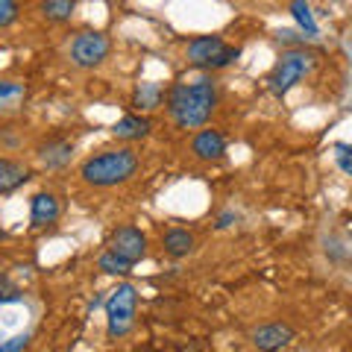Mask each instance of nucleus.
I'll return each instance as SVG.
<instances>
[{"mask_svg":"<svg viewBox=\"0 0 352 352\" xmlns=\"http://www.w3.org/2000/svg\"><path fill=\"white\" fill-rule=\"evenodd\" d=\"M168 112L176 120V126L182 129H197L212 118L214 106H217V85L212 76H200L188 82H176L168 91Z\"/></svg>","mask_w":352,"mask_h":352,"instance_id":"obj_1","label":"nucleus"},{"mask_svg":"<svg viewBox=\"0 0 352 352\" xmlns=\"http://www.w3.org/2000/svg\"><path fill=\"white\" fill-rule=\"evenodd\" d=\"M138 164L141 159L132 147L103 150L80 164V176L91 188H115V185H124L138 173Z\"/></svg>","mask_w":352,"mask_h":352,"instance_id":"obj_2","label":"nucleus"},{"mask_svg":"<svg viewBox=\"0 0 352 352\" xmlns=\"http://www.w3.org/2000/svg\"><path fill=\"white\" fill-rule=\"evenodd\" d=\"M314 65H317V56H314L311 50H305V47L285 50L282 56H279V62L273 65V71L267 74L270 94L273 97H285L296 82H302L305 76L314 71Z\"/></svg>","mask_w":352,"mask_h":352,"instance_id":"obj_3","label":"nucleus"},{"mask_svg":"<svg viewBox=\"0 0 352 352\" xmlns=\"http://www.w3.org/2000/svg\"><path fill=\"white\" fill-rule=\"evenodd\" d=\"M135 305H138V294L132 285H118L106 300V329L109 338H124L132 323H135Z\"/></svg>","mask_w":352,"mask_h":352,"instance_id":"obj_4","label":"nucleus"},{"mask_svg":"<svg viewBox=\"0 0 352 352\" xmlns=\"http://www.w3.org/2000/svg\"><path fill=\"white\" fill-rule=\"evenodd\" d=\"M109 53H112V41H109L106 32L88 30L71 41V62L76 68H97L109 59Z\"/></svg>","mask_w":352,"mask_h":352,"instance_id":"obj_5","label":"nucleus"},{"mask_svg":"<svg viewBox=\"0 0 352 352\" xmlns=\"http://www.w3.org/2000/svg\"><path fill=\"white\" fill-rule=\"evenodd\" d=\"M109 250L118 252L120 258H126L132 264H138L141 258L147 256V235L135 226H120L115 229L112 241H109Z\"/></svg>","mask_w":352,"mask_h":352,"instance_id":"obj_6","label":"nucleus"},{"mask_svg":"<svg viewBox=\"0 0 352 352\" xmlns=\"http://www.w3.org/2000/svg\"><path fill=\"white\" fill-rule=\"evenodd\" d=\"M294 340V329L288 323H264L252 332V344L258 352H279Z\"/></svg>","mask_w":352,"mask_h":352,"instance_id":"obj_7","label":"nucleus"},{"mask_svg":"<svg viewBox=\"0 0 352 352\" xmlns=\"http://www.w3.org/2000/svg\"><path fill=\"white\" fill-rule=\"evenodd\" d=\"M191 153L200 162H220L226 156V138L220 129H200L191 141Z\"/></svg>","mask_w":352,"mask_h":352,"instance_id":"obj_8","label":"nucleus"},{"mask_svg":"<svg viewBox=\"0 0 352 352\" xmlns=\"http://www.w3.org/2000/svg\"><path fill=\"white\" fill-rule=\"evenodd\" d=\"M59 214H62V206H59V200L53 194L38 191L36 197H32V203H30V223L36 229H44V226L56 223Z\"/></svg>","mask_w":352,"mask_h":352,"instance_id":"obj_9","label":"nucleus"},{"mask_svg":"<svg viewBox=\"0 0 352 352\" xmlns=\"http://www.w3.org/2000/svg\"><path fill=\"white\" fill-rule=\"evenodd\" d=\"M223 47L226 44L220 36H197V38L188 41V50L185 53H188L191 65H197V68H208V62H212Z\"/></svg>","mask_w":352,"mask_h":352,"instance_id":"obj_10","label":"nucleus"},{"mask_svg":"<svg viewBox=\"0 0 352 352\" xmlns=\"http://www.w3.org/2000/svg\"><path fill=\"white\" fill-rule=\"evenodd\" d=\"M30 179V168L15 159H0V194H12Z\"/></svg>","mask_w":352,"mask_h":352,"instance_id":"obj_11","label":"nucleus"},{"mask_svg":"<svg viewBox=\"0 0 352 352\" xmlns=\"http://www.w3.org/2000/svg\"><path fill=\"white\" fill-rule=\"evenodd\" d=\"M164 88L159 82H141L135 91H132V109L135 112H156V109L164 103Z\"/></svg>","mask_w":352,"mask_h":352,"instance_id":"obj_12","label":"nucleus"},{"mask_svg":"<svg viewBox=\"0 0 352 352\" xmlns=\"http://www.w3.org/2000/svg\"><path fill=\"white\" fill-rule=\"evenodd\" d=\"M162 247H164V252H168L170 258H185L194 250V235L188 232V229L173 226V229H168V232L162 235Z\"/></svg>","mask_w":352,"mask_h":352,"instance_id":"obj_13","label":"nucleus"},{"mask_svg":"<svg viewBox=\"0 0 352 352\" xmlns=\"http://www.w3.org/2000/svg\"><path fill=\"white\" fill-rule=\"evenodd\" d=\"M112 132L120 141H141V138L150 135V120L144 115H126V118L118 120Z\"/></svg>","mask_w":352,"mask_h":352,"instance_id":"obj_14","label":"nucleus"},{"mask_svg":"<svg viewBox=\"0 0 352 352\" xmlns=\"http://www.w3.org/2000/svg\"><path fill=\"white\" fill-rule=\"evenodd\" d=\"M71 153H74V144L65 138H56V141H47L41 150H38V159L47 164V168H62V164L71 162Z\"/></svg>","mask_w":352,"mask_h":352,"instance_id":"obj_15","label":"nucleus"},{"mask_svg":"<svg viewBox=\"0 0 352 352\" xmlns=\"http://www.w3.org/2000/svg\"><path fill=\"white\" fill-rule=\"evenodd\" d=\"M76 9V0H41V15L53 21V24H62L68 21Z\"/></svg>","mask_w":352,"mask_h":352,"instance_id":"obj_16","label":"nucleus"},{"mask_svg":"<svg viewBox=\"0 0 352 352\" xmlns=\"http://www.w3.org/2000/svg\"><path fill=\"white\" fill-rule=\"evenodd\" d=\"M97 267H100L103 273H109V276H129V273H132V261L120 258L118 252H112V250H106L103 256L97 258Z\"/></svg>","mask_w":352,"mask_h":352,"instance_id":"obj_17","label":"nucleus"},{"mask_svg":"<svg viewBox=\"0 0 352 352\" xmlns=\"http://www.w3.org/2000/svg\"><path fill=\"white\" fill-rule=\"evenodd\" d=\"M291 15L294 21L300 24L308 36H317V24H314V18H311V9H308L305 0H291Z\"/></svg>","mask_w":352,"mask_h":352,"instance_id":"obj_18","label":"nucleus"},{"mask_svg":"<svg viewBox=\"0 0 352 352\" xmlns=\"http://www.w3.org/2000/svg\"><path fill=\"white\" fill-rule=\"evenodd\" d=\"M238 56H241V50H238V47H223V50H220V53H217V56H214L212 62H208V71L229 68V65H232Z\"/></svg>","mask_w":352,"mask_h":352,"instance_id":"obj_19","label":"nucleus"},{"mask_svg":"<svg viewBox=\"0 0 352 352\" xmlns=\"http://www.w3.org/2000/svg\"><path fill=\"white\" fill-rule=\"evenodd\" d=\"M335 159H338V168L346 176H352V144H335Z\"/></svg>","mask_w":352,"mask_h":352,"instance_id":"obj_20","label":"nucleus"},{"mask_svg":"<svg viewBox=\"0 0 352 352\" xmlns=\"http://www.w3.org/2000/svg\"><path fill=\"white\" fill-rule=\"evenodd\" d=\"M18 21V0H0V27H9Z\"/></svg>","mask_w":352,"mask_h":352,"instance_id":"obj_21","label":"nucleus"},{"mask_svg":"<svg viewBox=\"0 0 352 352\" xmlns=\"http://www.w3.org/2000/svg\"><path fill=\"white\" fill-rule=\"evenodd\" d=\"M30 346V335H15L9 340H0V352H24Z\"/></svg>","mask_w":352,"mask_h":352,"instance_id":"obj_22","label":"nucleus"},{"mask_svg":"<svg viewBox=\"0 0 352 352\" xmlns=\"http://www.w3.org/2000/svg\"><path fill=\"white\" fill-rule=\"evenodd\" d=\"M24 94V85L12 82V80H0V103L9 100V97H21Z\"/></svg>","mask_w":352,"mask_h":352,"instance_id":"obj_23","label":"nucleus"},{"mask_svg":"<svg viewBox=\"0 0 352 352\" xmlns=\"http://www.w3.org/2000/svg\"><path fill=\"white\" fill-rule=\"evenodd\" d=\"M235 220H238V217H235V212H223V214L217 217V226H220V229H226V226H232Z\"/></svg>","mask_w":352,"mask_h":352,"instance_id":"obj_24","label":"nucleus"}]
</instances>
